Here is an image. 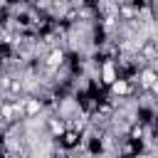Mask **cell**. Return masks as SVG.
<instances>
[{
  "instance_id": "3",
  "label": "cell",
  "mask_w": 158,
  "mask_h": 158,
  "mask_svg": "<svg viewBox=\"0 0 158 158\" xmlns=\"http://www.w3.org/2000/svg\"><path fill=\"white\" fill-rule=\"evenodd\" d=\"M64 64H67V49L52 47V49L47 52V57H44V69H47V72H57V69L64 67Z\"/></svg>"
},
{
  "instance_id": "8",
  "label": "cell",
  "mask_w": 158,
  "mask_h": 158,
  "mask_svg": "<svg viewBox=\"0 0 158 158\" xmlns=\"http://www.w3.org/2000/svg\"><path fill=\"white\" fill-rule=\"evenodd\" d=\"M156 81H158V69L156 67H141V72H138V86L143 91H148Z\"/></svg>"
},
{
  "instance_id": "1",
  "label": "cell",
  "mask_w": 158,
  "mask_h": 158,
  "mask_svg": "<svg viewBox=\"0 0 158 158\" xmlns=\"http://www.w3.org/2000/svg\"><path fill=\"white\" fill-rule=\"evenodd\" d=\"M118 77H121V67H118V62H116L114 57H104V59L99 62V84H101L104 89H109Z\"/></svg>"
},
{
  "instance_id": "6",
  "label": "cell",
  "mask_w": 158,
  "mask_h": 158,
  "mask_svg": "<svg viewBox=\"0 0 158 158\" xmlns=\"http://www.w3.org/2000/svg\"><path fill=\"white\" fill-rule=\"evenodd\" d=\"M138 59H146V62L158 59V40L156 37H148V40L138 42Z\"/></svg>"
},
{
  "instance_id": "2",
  "label": "cell",
  "mask_w": 158,
  "mask_h": 158,
  "mask_svg": "<svg viewBox=\"0 0 158 158\" xmlns=\"http://www.w3.org/2000/svg\"><path fill=\"white\" fill-rule=\"evenodd\" d=\"M133 89H136V81H133L131 77H123V74H121L106 91H109L111 99H128V96L133 94Z\"/></svg>"
},
{
  "instance_id": "5",
  "label": "cell",
  "mask_w": 158,
  "mask_h": 158,
  "mask_svg": "<svg viewBox=\"0 0 158 158\" xmlns=\"http://www.w3.org/2000/svg\"><path fill=\"white\" fill-rule=\"evenodd\" d=\"M81 141H86L81 131H77V128H67V131L62 133V138H59V146H62L64 151H74V148H79Z\"/></svg>"
},
{
  "instance_id": "9",
  "label": "cell",
  "mask_w": 158,
  "mask_h": 158,
  "mask_svg": "<svg viewBox=\"0 0 158 158\" xmlns=\"http://www.w3.org/2000/svg\"><path fill=\"white\" fill-rule=\"evenodd\" d=\"M148 94H151V96H153V99H158V81H156V84H153V86H151V89H148Z\"/></svg>"
},
{
  "instance_id": "4",
  "label": "cell",
  "mask_w": 158,
  "mask_h": 158,
  "mask_svg": "<svg viewBox=\"0 0 158 158\" xmlns=\"http://www.w3.org/2000/svg\"><path fill=\"white\" fill-rule=\"evenodd\" d=\"M67 128H69V121H67L62 114H52V116L47 118V133H49L52 138H57V141H59V138H62V133H64Z\"/></svg>"
},
{
  "instance_id": "7",
  "label": "cell",
  "mask_w": 158,
  "mask_h": 158,
  "mask_svg": "<svg viewBox=\"0 0 158 158\" xmlns=\"http://www.w3.org/2000/svg\"><path fill=\"white\" fill-rule=\"evenodd\" d=\"M47 109L44 96H25V118H35Z\"/></svg>"
}]
</instances>
